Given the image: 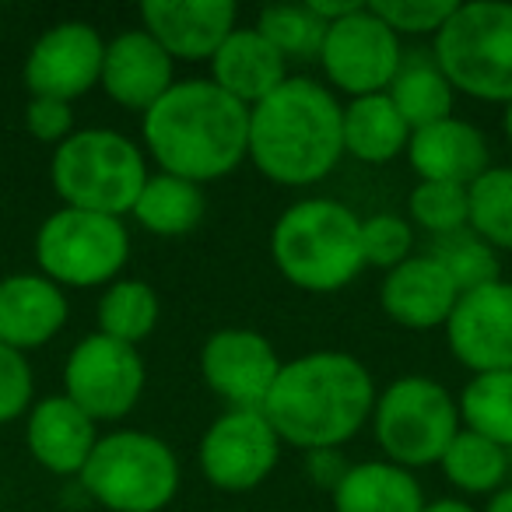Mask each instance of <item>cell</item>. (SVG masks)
Segmentation results:
<instances>
[{"mask_svg":"<svg viewBox=\"0 0 512 512\" xmlns=\"http://www.w3.org/2000/svg\"><path fill=\"white\" fill-rule=\"evenodd\" d=\"M400 60H404L400 39L372 15L369 4L351 11L341 22L327 25L320 46V64L327 81L351 99L386 92L390 81L397 78Z\"/></svg>","mask_w":512,"mask_h":512,"instance_id":"11","label":"cell"},{"mask_svg":"<svg viewBox=\"0 0 512 512\" xmlns=\"http://www.w3.org/2000/svg\"><path fill=\"white\" fill-rule=\"evenodd\" d=\"M344 106L330 88L309 78H288L278 92L249 109L246 158L281 186H313L337 169Z\"/></svg>","mask_w":512,"mask_h":512,"instance_id":"3","label":"cell"},{"mask_svg":"<svg viewBox=\"0 0 512 512\" xmlns=\"http://www.w3.org/2000/svg\"><path fill=\"white\" fill-rule=\"evenodd\" d=\"M421 512H477V509L467 502H460V498H439V502H428Z\"/></svg>","mask_w":512,"mask_h":512,"instance_id":"40","label":"cell"},{"mask_svg":"<svg viewBox=\"0 0 512 512\" xmlns=\"http://www.w3.org/2000/svg\"><path fill=\"white\" fill-rule=\"evenodd\" d=\"M25 127L36 141L43 144H64L74 134V113L71 102L57 99H32L25 109Z\"/></svg>","mask_w":512,"mask_h":512,"instance_id":"37","label":"cell"},{"mask_svg":"<svg viewBox=\"0 0 512 512\" xmlns=\"http://www.w3.org/2000/svg\"><path fill=\"white\" fill-rule=\"evenodd\" d=\"M484 512H512V484H505L502 491H495Z\"/></svg>","mask_w":512,"mask_h":512,"instance_id":"41","label":"cell"},{"mask_svg":"<svg viewBox=\"0 0 512 512\" xmlns=\"http://www.w3.org/2000/svg\"><path fill=\"white\" fill-rule=\"evenodd\" d=\"M81 484L109 512H162L179 491V460L158 435L113 432L95 442Z\"/></svg>","mask_w":512,"mask_h":512,"instance_id":"7","label":"cell"},{"mask_svg":"<svg viewBox=\"0 0 512 512\" xmlns=\"http://www.w3.org/2000/svg\"><path fill=\"white\" fill-rule=\"evenodd\" d=\"M158 323V295L144 281H113L99 299V334L120 344H137L151 337Z\"/></svg>","mask_w":512,"mask_h":512,"instance_id":"29","label":"cell"},{"mask_svg":"<svg viewBox=\"0 0 512 512\" xmlns=\"http://www.w3.org/2000/svg\"><path fill=\"white\" fill-rule=\"evenodd\" d=\"M505 137H509V144H512V102H505Z\"/></svg>","mask_w":512,"mask_h":512,"instance_id":"42","label":"cell"},{"mask_svg":"<svg viewBox=\"0 0 512 512\" xmlns=\"http://www.w3.org/2000/svg\"><path fill=\"white\" fill-rule=\"evenodd\" d=\"M172 67H176V60H172L148 32L130 29V32H120L113 43H106L99 85L106 88V95L113 102L148 113V109L176 85Z\"/></svg>","mask_w":512,"mask_h":512,"instance_id":"17","label":"cell"},{"mask_svg":"<svg viewBox=\"0 0 512 512\" xmlns=\"http://www.w3.org/2000/svg\"><path fill=\"white\" fill-rule=\"evenodd\" d=\"M32 404V369L22 351L0 344V425L22 418Z\"/></svg>","mask_w":512,"mask_h":512,"instance_id":"36","label":"cell"},{"mask_svg":"<svg viewBox=\"0 0 512 512\" xmlns=\"http://www.w3.org/2000/svg\"><path fill=\"white\" fill-rule=\"evenodd\" d=\"M106 43L88 22H60L36 39L25 60V88L32 99L74 102L99 85Z\"/></svg>","mask_w":512,"mask_h":512,"instance_id":"14","label":"cell"},{"mask_svg":"<svg viewBox=\"0 0 512 512\" xmlns=\"http://www.w3.org/2000/svg\"><path fill=\"white\" fill-rule=\"evenodd\" d=\"M144 358L137 348L106 334H88L74 344L64 365V397L92 421H116L134 411L144 393Z\"/></svg>","mask_w":512,"mask_h":512,"instance_id":"10","label":"cell"},{"mask_svg":"<svg viewBox=\"0 0 512 512\" xmlns=\"http://www.w3.org/2000/svg\"><path fill=\"white\" fill-rule=\"evenodd\" d=\"M390 102L397 106V113L404 116V123L411 130H421L428 123H439L453 116V85L446 81V74L439 71L432 53H404L400 60L397 78L386 88Z\"/></svg>","mask_w":512,"mask_h":512,"instance_id":"25","label":"cell"},{"mask_svg":"<svg viewBox=\"0 0 512 512\" xmlns=\"http://www.w3.org/2000/svg\"><path fill=\"white\" fill-rule=\"evenodd\" d=\"M362 8V0H309V11L320 18L323 25H334L341 18H348L351 11Z\"/></svg>","mask_w":512,"mask_h":512,"instance_id":"39","label":"cell"},{"mask_svg":"<svg viewBox=\"0 0 512 512\" xmlns=\"http://www.w3.org/2000/svg\"><path fill=\"white\" fill-rule=\"evenodd\" d=\"M428 256L439 260L442 271L449 274V281H453L460 295L502 281L498 278V274H502L498 253L484 239H477L470 228H460V232H453V235H439V239L432 242V253Z\"/></svg>","mask_w":512,"mask_h":512,"instance_id":"31","label":"cell"},{"mask_svg":"<svg viewBox=\"0 0 512 512\" xmlns=\"http://www.w3.org/2000/svg\"><path fill=\"white\" fill-rule=\"evenodd\" d=\"M442 474L453 488L467 491V495H488V491H502L505 477H509V453L484 435L460 428L449 449L442 453Z\"/></svg>","mask_w":512,"mask_h":512,"instance_id":"27","label":"cell"},{"mask_svg":"<svg viewBox=\"0 0 512 512\" xmlns=\"http://www.w3.org/2000/svg\"><path fill=\"white\" fill-rule=\"evenodd\" d=\"M376 407L372 376L355 355L309 351L281 365L264 400V418L281 442L316 453L337 449L362 432Z\"/></svg>","mask_w":512,"mask_h":512,"instance_id":"1","label":"cell"},{"mask_svg":"<svg viewBox=\"0 0 512 512\" xmlns=\"http://www.w3.org/2000/svg\"><path fill=\"white\" fill-rule=\"evenodd\" d=\"M253 29L260 32L288 64H292V60L320 57L323 36H327V25L309 11V4H274V8H264Z\"/></svg>","mask_w":512,"mask_h":512,"instance_id":"32","label":"cell"},{"mask_svg":"<svg viewBox=\"0 0 512 512\" xmlns=\"http://www.w3.org/2000/svg\"><path fill=\"white\" fill-rule=\"evenodd\" d=\"M341 141L351 158L369 165H383L393 162L400 151H407L411 127L404 123V116L397 113V106H393L386 92L362 95V99H351L344 106Z\"/></svg>","mask_w":512,"mask_h":512,"instance_id":"24","label":"cell"},{"mask_svg":"<svg viewBox=\"0 0 512 512\" xmlns=\"http://www.w3.org/2000/svg\"><path fill=\"white\" fill-rule=\"evenodd\" d=\"M449 351L474 376L512 369V285L495 281L456 299L446 320Z\"/></svg>","mask_w":512,"mask_h":512,"instance_id":"15","label":"cell"},{"mask_svg":"<svg viewBox=\"0 0 512 512\" xmlns=\"http://www.w3.org/2000/svg\"><path fill=\"white\" fill-rule=\"evenodd\" d=\"M306 467L316 488L334 491L337 484H341V477L348 474L351 463H344V456L337 453V449H316V453H306Z\"/></svg>","mask_w":512,"mask_h":512,"instance_id":"38","label":"cell"},{"mask_svg":"<svg viewBox=\"0 0 512 512\" xmlns=\"http://www.w3.org/2000/svg\"><path fill=\"white\" fill-rule=\"evenodd\" d=\"M25 439H29L36 463H43L46 470H53V474H81L99 435H95V421L74 400H67L60 393V397H46L32 407Z\"/></svg>","mask_w":512,"mask_h":512,"instance_id":"22","label":"cell"},{"mask_svg":"<svg viewBox=\"0 0 512 512\" xmlns=\"http://www.w3.org/2000/svg\"><path fill=\"white\" fill-rule=\"evenodd\" d=\"M460 418L467 432L484 435L488 442L512 449V369L481 372L460 393Z\"/></svg>","mask_w":512,"mask_h":512,"instance_id":"28","label":"cell"},{"mask_svg":"<svg viewBox=\"0 0 512 512\" xmlns=\"http://www.w3.org/2000/svg\"><path fill=\"white\" fill-rule=\"evenodd\" d=\"M271 253L285 281L302 292H341L365 267L362 218L337 200H299L274 225Z\"/></svg>","mask_w":512,"mask_h":512,"instance_id":"4","label":"cell"},{"mask_svg":"<svg viewBox=\"0 0 512 512\" xmlns=\"http://www.w3.org/2000/svg\"><path fill=\"white\" fill-rule=\"evenodd\" d=\"M411 169L421 176V183H456L470 186L481 172H488V141L467 120H439L421 130H411L407 141Z\"/></svg>","mask_w":512,"mask_h":512,"instance_id":"19","label":"cell"},{"mask_svg":"<svg viewBox=\"0 0 512 512\" xmlns=\"http://www.w3.org/2000/svg\"><path fill=\"white\" fill-rule=\"evenodd\" d=\"M144 32L172 60H211L235 29V4L228 0H144Z\"/></svg>","mask_w":512,"mask_h":512,"instance_id":"16","label":"cell"},{"mask_svg":"<svg viewBox=\"0 0 512 512\" xmlns=\"http://www.w3.org/2000/svg\"><path fill=\"white\" fill-rule=\"evenodd\" d=\"M414 232L400 214H372L362 221V256L365 267L393 271L411 256Z\"/></svg>","mask_w":512,"mask_h":512,"instance_id":"35","label":"cell"},{"mask_svg":"<svg viewBox=\"0 0 512 512\" xmlns=\"http://www.w3.org/2000/svg\"><path fill=\"white\" fill-rule=\"evenodd\" d=\"M411 218L418 221L425 232L453 235L467 228L470 204H467V186L456 183H418L411 193Z\"/></svg>","mask_w":512,"mask_h":512,"instance_id":"33","label":"cell"},{"mask_svg":"<svg viewBox=\"0 0 512 512\" xmlns=\"http://www.w3.org/2000/svg\"><path fill=\"white\" fill-rule=\"evenodd\" d=\"M330 495L337 512H421L428 505L418 477L390 460L351 463Z\"/></svg>","mask_w":512,"mask_h":512,"instance_id":"23","label":"cell"},{"mask_svg":"<svg viewBox=\"0 0 512 512\" xmlns=\"http://www.w3.org/2000/svg\"><path fill=\"white\" fill-rule=\"evenodd\" d=\"M148 176L141 148L116 130H74L53 155V190L74 211L123 218L134 211Z\"/></svg>","mask_w":512,"mask_h":512,"instance_id":"5","label":"cell"},{"mask_svg":"<svg viewBox=\"0 0 512 512\" xmlns=\"http://www.w3.org/2000/svg\"><path fill=\"white\" fill-rule=\"evenodd\" d=\"M372 425L386 460L414 470L442 460L460 432V407L453 393L435 379L404 376L376 397Z\"/></svg>","mask_w":512,"mask_h":512,"instance_id":"8","label":"cell"},{"mask_svg":"<svg viewBox=\"0 0 512 512\" xmlns=\"http://www.w3.org/2000/svg\"><path fill=\"white\" fill-rule=\"evenodd\" d=\"M204 211L207 200L197 183L169 176V172H155V176H148L130 214H134L144 232L172 239V235L193 232L200 225V218H204Z\"/></svg>","mask_w":512,"mask_h":512,"instance_id":"26","label":"cell"},{"mask_svg":"<svg viewBox=\"0 0 512 512\" xmlns=\"http://www.w3.org/2000/svg\"><path fill=\"white\" fill-rule=\"evenodd\" d=\"M369 11L393 32V36H435L449 15L453 0H372Z\"/></svg>","mask_w":512,"mask_h":512,"instance_id":"34","label":"cell"},{"mask_svg":"<svg viewBox=\"0 0 512 512\" xmlns=\"http://www.w3.org/2000/svg\"><path fill=\"white\" fill-rule=\"evenodd\" d=\"M130 256L123 218L60 207L36 235V260L43 278L57 288H95L116 281Z\"/></svg>","mask_w":512,"mask_h":512,"instance_id":"9","label":"cell"},{"mask_svg":"<svg viewBox=\"0 0 512 512\" xmlns=\"http://www.w3.org/2000/svg\"><path fill=\"white\" fill-rule=\"evenodd\" d=\"M144 144L158 169L204 186L239 169L249 144V106L214 81H176L144 113Z\"/></svg>","mask_w":512,"mask_h":512,"instance_id":"2","label":"cell"},{"mask_svg":"<svg viewBox=\"0 0 512 512\" xmlns=\"http://www.w3.org/2000/svg\"><path fill=\"white\" fill-rule=\"evenodd\" d=\"M67 323L64 288L43 274H11L0 281V344L32 351L50 344Z\"/></svg>","mask_w":512,"mask_h":512,"instance_id":"20","label":"cell"},{"mask_svg":"<svg viewBox=\"0 0 512 512\" xmlns=\"http://www.w3.org/2000/svg\"><path fill=\"white\" fill-rule=\"evenodd\" d=\"M432 57L453 92L481 102H512V4H456L435 32Z\"/></svg>","mask_w":512,"mask_h":512,"instance_id":"6","label":"cell"},{"mask_svg":"<svg viewBox=\"0 0 512 512\" xmlns=\"http://www.w3.org/2000/svg\"><path fill=\"white\" fill-rule=\"evenodd\" d=\"M467 228L491 249H512V165L488 169L467 186Z\"/></svg>","mask_w":512,"mask_h":512,"instance_id":"30","label":"cell"},{"mask_svg":"<svg viewBox=\"0 0 512 512\" xmlns=\"http://www.w3.org/2000/svg\"><path fill=\"white\" fill-rule=\"evenodd\" d=\"M281 358L264 334L246 327L214 330L200 348L204 383L228 404V411H264L274 379L281 372Z\"/></svg>","mask_w":512,"mask_h":512,"instance_id":"13","label":"cell"},{"mask_svg":"<svg viewBox=\"0 0 512 512\" xmlns=\"http://www.w3.org/2000/svg\"><path fill=\"white\" fill-rule=\"evenodd\" d=\"M211 81L253 109L288 81V60L256 29H232L211 57Z\"/></svg>","mask_w":512,"mask_h":512,"instance_id":"21","label":"cell"},{"mask_svg":"<svg viewBox=\"0 0 512 512\" xmlns=\"http://www.w3.org/2000/svg\"><path fill=\"white\" fill-rule=\"evenodd\" d=\"M200 470L221 491H253L271 477L281 439L264 411H225L200 439Z\"/></svg>","mask_w":512,"mask_h":512,"instance_id":"12","label":"cell"},{"mask_svg":"<svg viewBox=\"0 0 512 512\" xmlns=\"http://www.w3.org/2000/svg\"><path fill=\"white\" fill-rule=\"evenodd\" d=\"M456 299L460 292L435 256H407L400 267L386 271V281L379 288L386 316L407 330L446 327Z\"/></svg>","mask_w":512,"mask_h":512,"instance_id":"18","label":"cell"}]
</instances>
